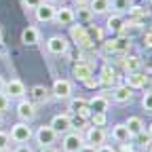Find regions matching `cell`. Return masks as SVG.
<instances>
[{"label": "cell", "instance_id": "6da1fadb", "mask_svg": "<svg viewBox=\"0 0 152 152\" xmlns=\"http://www.w3.org/2000/svg\"><path fill=\"white\" fill-rule=\"evenodd\" d=\"M70 38H72V42H76L80 49H93V40L87 36V28L85 26H70Z\"/></svg>", "mask_w": 152, "mask_h": 152}, {"label": "cell", "instance_id": "7a4b0ae2", "mask_svg": "<svg viewBox=\"0 0 152 152\" xmlns=\"http://www.w3.org/2000/svg\"><path fill=\"white\" fill-rule=\"evenodd\" d=\"M85 144V137H83V133L80 131H68L64 140H61V148L64 152H78Z\"/></svg>", "mask_w": 152, "mask_h": 152}, {"label": "cell", "instance_id": "3957f363", "mask_svg": "<svg viewBox=\"0 0 152 152\" xmlns=\"http://www.w3.org/2000/svg\"><path fill=\"white\" fill-rule=\"evenodd\" d=\"M32 127H28V123H17L11 127V133H9V137L15 142V144H26L32 140Z\"/></svg>", "mask_w": 152, "mask_h": 152}, {"label": "cell", "instance_id": "277c9868", "mask_svg": "<svg viewBox=\"0 0 152 152\" xmlns=\"http://www.w3.org/2000/svg\"><path fill=\"white\" fill-rule=\"evenodd\" d=\"M68 49H70V42H68L66 36L57 34V36H51L47 40V51L51 55H64V53H68Z\"/></svg>", "mask_w": 152, "mask_h": 152}, {"label": "cell", "instance_id": "5b68a950", "mask_svg": "<svg viewBox=\"0 0 152 152\" xmlns=\"http://www.w3.org/2000/svg\"><path fill=\"white\" fill-rule=\"evenodd\" d=\"M9 99H23V95H26V85L19 80V78H13L9 83H4V91H2Z\"/></svg>", "mask_w": 152, "mask_h": 152}, {"label": "cell", "instance_id": "8992f818", "mask_svg": "<svg viewBox=\"0 0 152 152\" xmlns=\"http://www.w3.org/2000/svg\"><path fill=\"white\" fill-rule=\"evenodd\" d=\"M51 95L57 99H70L72 95V83L66 80V78H57L53 83V89H51Z\"/></svg>", "mask_w": 152, "mask_h": 152}, {"label": "cell", "instance_id": "52a82bcc", "mask_svg": "<svg viewBox=\"0 0 152 152\" xmlns=\"http://www.w3.org/2000/svg\"><path fill=\"white\" fill-rule=\"evenodd\" d=\"M17 116L21 123H30L36 118V104L28 102V99H21L17 104Z\"/></svg>", "mask_w": 152, "mask_h": 152}, {"label": "cell", "instance_id": "ba28073f", "mask_svg": "<svg viewBox=\"0 0 152 152\" xmlns=\"http://www.w3.org/2000/svg\"><path fill=\"white\" fill-rule=\"evenodd\" d=\"M55 140H57V133H55V129H53L51 125L38 127V131H36V142L40 144V148H42V146H53Z\"/></svg>", "mask_w": 152, "mask_h": 152}, {"label": "cell", "instance_id": "9c48e42d", "mask_svg": "<svg viewBox=\"0 0 152 152\" xmlns=\"http://www.w3.org/2000/svg\"><path fill=\"white\" fill-rule=\"evenodd\" d=\"M85 144H91V146H102L104 142H106V131H104V127H89L87 129V133H85Z\"/></svg>", "mask_w": 152, "mask_h": 152}, {"label": "cell", "instance_id": "30bf717a", "mask_svg": "<svg viewBox=\"0 0 152 152\" xmlns=\"http://www.w3.org/2000/svg\"><path fill=\"white\" fill-rule=\"evenodd\" d=\"M51 127L55 129L57 135H66L68 131H72V121H70V114H55L53 121H51Z\"/></svg>", "mask_w": 152, "mask_h": 152}, {"label": "cell", "instance_id": "8fae6325", "mask_svg": "<svg viewBox=\"0 0 152 152\" xmlns=\"http://www.w3.org/2000/svg\"><path fill=\"white\" fill-rule=\"evenodd\" d=\"M30 102L32 104H47L53 95H51V89L49 87H45V85H34L32 89H30Z\"/></svg>", "mask_w": 152, "mask_h": 152}, {"label": "cell", "instance_id": "7c38bea8", "mask_svg": "<svg viewBox=\"0 0 152 152\" xmlns=\"http://www.w3.org/2000/svg\"><path fill=\"white\" fill-rule=\"evenodd\" d=\"M53 21L57 26H74V9L70 7H61V9H55V19Z\"/></svg>", "mask_w": 152, "mask_h": 152}, {"label": "cell", "instance_id": "4fadbf2b", "mask_svg": "<svg viewBox=\"0 0 152 152\" xmlns=\"http://www.w3.org/2000/svg\"><path fill=\"white\" fill-rule=\"evenodd\" d=\"M91 74H93V66L87 64V61H78V64H74V68H72V76L76 80H80V83H85Z\"/></svg>", "mask_w": 152, "mask_h": 152}, {"label": "cell", "instance_id": "5bb4252c", "mask_svg": "<svg viewBox=\"0 0 152 152\" xmlns=\"http://www.w3.org/2000/svg\"><path fill=\"white\" fill-rule=\"evenodd\" d=\"M36 19H38L40 23H49V21H53V19H55V7L49 4V2H42L40 7L36 9Z\"/></svg>", "mask_w": 152, "mask_h": 152}, {"label": "cell", "instance_id": "9a60e30c", "mask_svg": "<svg viewBox=\"0 0 152 152\" xmlns=\"http://www.w3.org/2000/svg\"><path fill=\"white\" fill-rule=\"evenodd\" d=\"M131 97H133V89H129L127 85H118L112 93V99L116 104H127V102H131Z\"/></svg>", "mask_w": 152, "mask_h": 152}, {"label": "cell", "instance_id": "2e32d148", "mask_svg": "<svg viewBox=\"0 0 152 152\" xmlns=\"http://www.w3.org/2000/svg\"><path fill=\"white\" fill-rule=\"evenodd\" d=\"M87 106H89L91 112H106L108 106H110V99L106 97V95H95V97H91L87 102Z\"/></svg>", "mask_w": 152, "mask_h": 152}, {"label": "cell", "instance_id": "e0dca14e", "mask_svg": "<svg viewBox=\"0 0 152 152\" xmlns=\"http://www.w3.org/2000/svg\"><path fill=\"white\" fill-rule=\"evenodd\" d=\"M112 137H114V142H118V144L131 142V133H129V129L125 127V123H118V125L112 127Z\"/></svg>", "mask_w": 152, "mask_h": 152}, {"label": "cell", "instance_id": "ac0fdd59", "mask_svg": "<svg viewBox=\"0 0 152 152\" xmlns=\"http://www.w3.org/2000/svg\"><path fill=\"white\" fill-rule=\"evenodd\" d=\"M21 42H23V45H30V47L40 42V32H38V28L28 26V28L21 32Z\"/></svg>", "mask_w": 152, "mask_h": 152}, {"label": "cell", "instance_id": "d6986e66", "mask_svg": "<svg viewBox=\"0 0 152 152\" xmlns=\"http://www.w3.org/2000/svg\"><path fill=\"white\" fill-rule=\"evenodd\" d=\"M125 85H127L129 89H142V87L146 85V76L140 74V72H127Z\"/></svg>", "mask_w": 152, "mask_h": 152}, {"label": "cell", "instance_id": "ffe728a7", "mask_svg": "<svg viewBox=\"0 0 152 152\" xmlns=\"http://www.w3.org/2000/svg\"><path fill=\"white\" fill-rule=\"evenodd\" d=\"M99 83H102V87H114L116 85V72H114L110 66H106L102 70V74H99Z\"/></svg>", "mask_w": 152, "mask_h": 152}, {"label": "cell", "instance_id": "44dd1931", "mask_svg": "<svg viewBox=\"0 0 152 152\" xmlns=\"http://www.w3.org/2000/svg\"><path fill=\"white\" fill-rule=\"evenodd\" d=\"M125 127L129 129L131 137H135L137 133H142V131H144V121H142L140 116H129V118H127V123H125Z\"/></svg>", "mask_w": 152, "mask_h": 152}, {"label": "cell", "instance_id": "7402d4cb", "mask_svg": "<svg viewBox=\"0 0 152 152\" xmlns=\"http://www.w3.org/2000/svg\"><path fill=\"white\" fill-rule=\"evenodd\" d=\"M123 68H125V72H140V68H142V57H137V55H127L125 59H123Z\"/></svg>", "mask_w": 152, "mask_h": 152}, {"label": "cell", "instance_id": "603a6c76", "mask_svg": "<svg viewBox=\"0 0 152 152\" xmlns=\"http://www.w3.org/2000/svg\"><path fill=\"white\" fill-rule=\"evenodd\" d=\"M140 30H142V23H137V21H125V23H123V28L118 30V36L131 38V36H135Z\"/></svg>", "mask_w": 152, "mask_h": 152}, {"label": "cell", "instance_id": "cb8c5ba5", "mask_svg": "<svg viewBox=\"0 0 152 152\" xmlns=\"http://www.w3.org/2000/svg\"><path fill=\"white\" fill-rule=\"evenodd\" d=\"M74 19H78V23H89L91 19H93V11L89 9V4H85V7H76Z\"/></svg>", "mask_w": 152, "mask_h": 152}, {"label": "cell", "instance_id": "d4e9b609", "mask_svg": "<svg viewBox=\"0 0 152 152\" xmlns=\"http://www.w3.org/2000/svg\"><path fill=\"white\" fill-rule=\"evenodd\" d=\"M89 9L93 15H104L110 11V0H89Z\"/></svg>", "mask_w": 152, "mask_h": 152}, {"label": "cell", "instance_id": "484cf974", "mask_svg": "<svg viewBox=\"0 0 152 152\" xmlns=\"http://www.w3.org/2000/svg\"><path fill=\"white\" fill-rule=\"evenodd\" d=\"M129 51H131V38H125V36L114 38V53L129 55Z\"/></svg>", "mask_w": 152, "mask_h": 152}, {"label": "cell", "instance_id": "4316f807", "mask_svg": "<svg viewBox=\"0 0 152 152\" xmlns=\"http://www.w3.org/2000/svg\"><path fill=\"white\" fill-rule=\"evenodd\" d=\"M123 23H125V17H123L121 13L110 15V17H108V21H106V26H108L110 32H118V30L123 28Z\"/></svg>", "mask_w": 152, "mask_h": 152}, {"label": "cell", "instance_id": "83f0119b", "mask_svg": "<svg viewBox=\"0 0 152 152\" xmlns=\"http://www.w3.org/2000/svg\"><path fill=\"white\" fill-rule=\"evenodd\" d=\"M129 15L133 17L131 21H137V23H142L144 19L150 15V11H148V9H144V7H137V4H133V7L129 9Z\"/></svg>", "mask_w": 152, "mask_h": 152}, {"label": "cell", "instance_id": "f1b7e54d", "mask_svg": "<svg viewBox=\"0 0 152 152\" xmlns=\"http://www.w3.org/2000/svg\"><path fill=\"white\" fill-rule=\"evenodd\" d=\"M131 7L133 0H110V9H114L116 13H129Z\"/></svg>", "mask_w": 152, "mask_h": 152}, {"label": "cell", "instance_id": "f546056e", "mask_svg": "<svg viewBox=\"0 0 152 152\" xmlns=\"http://www.w3.org/2000/svg\"><path fill=\"white\" fill-rule=\"evenodd\" d=\"M87 108V99L85 97H74V99H70V104H68V110L72 112V114H78V112H83Z\"/></svg>", "mask_w": 152, "mask_h": 152}, {"label": "cell", "instance_id": "4dcf8cb0", "mask_svg": "<svg viewBox=\"0 0 152 152\" xmlns=\"http://www.w3.org/2000/svg\"><path fill=\"white\" fill-rule=\"evenodd\" d=\"M87 36L91 38L93 42H102V40H104V30L97 28V26H89V28H87Z\"/></svg>", "mask_w": 152, "mask_h": 152}, {"label": "cell", "instance_id": "1f68e13d", "mask_svg": "<svg viewBox=\"0 0 152 152\" xmlns=\"http://www.w3.org/2000/svg\"><path fill=\"white\" fill-rule=\"evenodd\" d=\"M91 123H93V127H106V123H108L106 112H93L91 114Z\"/></svg>", "mask_w": 152, "mask_h": 152}, {"label": "cell", "instance_id": "d6a6232c", "mask_svg": "<svg viewBox=\"0 0 152 152\" xmlns=\"http://www.w3.org/2000/svg\"><path fill=\"white\" fill-rule=\"evenodd\" d=\"M70 121H72V129H76V131L85 129V125H87V118L80 116V114H74V116H70Z\"/></svg>", "mask_w": 152, "mask_h": 152}, {"label": "cell", "instance_id": "836d02e7", "mask_svg": "<svg viewBox=\"0 0 152 152\" xmlns=\"http://www.w3.org/2000/svg\"><path fill=\"white\" fill-rule=\"evenodd\" d=\"M85 87H87V89H97V87H102V83H99V76L91 74L89 78L85 80Z\"/></svg>", "mask_w": 152, "mask_h": 152}, {"label": "cell", "instance_id": "e575fe53", "mask_svg": "<svg viewBox=\"0 0 152 152\" xmlns=\"http://www.w3.org/2000/svg\"><path fill=\"white\" fill-rule=\"evenodd\" d=\"M142 106L146 112H152V91L144 93V97H142Z\"/></svg>", "mask_w": 152, "mask_h": 152}, {"label": "cell", "instance_id": "d590c367", "mask_svg": "<svg viewBox=\"0 0 152 152\" xmlns=\"http://www.w3.org/2000/svg\"><path fill=\"white\" fill-rule=\"evenodd\" d=\"M21 2H23V7H26L28 11H36L38 7L45 2V0H21Z\"/></svg>", "mask_w": 152, "mask_h": 152}, {"label": "cell", "instance_id": "8d00e7d4", "mask_svg": "<svg viewBox=\"0 0 152 152\" xmlns=\"http://www.w3.org/2000/svg\"><path fill=\"white\" fill-rule=\"evenodd\" d=\"M9 142H11V137H9V133H4V131H0V152H2V150H9Z\"/></svg>", "mask_w": 152, "mask_h": 152}, {"label": "cell", "instance_id": "74e56055", "mask_svg": "<svg viewBox=\"0 0 152 152\" xmlns=\"http://www.w3.org/2000/svg\"><path fill=\"white\" fill-rule=\"evenodd\" d=\"M137 142H140V146H150V142H152V137L148 135V133L146 131H142V133H137Z\"/></svg>", "mask_w": 152, "mask_h": 152}, {"label": "cell", "instance_id": "f35d334b", "mask_svg": "<svg viewBox=\"0 0 152 152\" xmlns=\"http://www.w3.org/2000/svg\"><path fill=\"white\" fill-rule=\"evenodd\" d=\"M9 102H11V99L7 97V95L0 93V114H4V112L9 110Z\"/></svg>", "mask_w": 152, "mask_h": 152}, {"label": "cell", "instance_id": "ab89813d", "mask_svg": "<svg viewBox=\"0 0 152 152\" xmlns=\"http://www.w3.org/2000/svg\"><path fill=\"white\" fill-rule=\"evenodd\" d=\"M144 47L146 49H152V30L144 34Z\"/></svg>", "mask_w": 152, "mask_h": 152}, {"label": "cell", "instance_id": "60d3db41", "mask_svg": "<svg viewBox=\"0 0 152 152\" xmlns=\"http://www.w3.org/2000/svg\"><path fill=\"white\" fill-rule=\"evenodd\" d=\"M104 42V51L106 53H114V38L112 40H102Z\"/></svg>", "mask_w": 152, "mask_h": 152}, {"label": "cell", "instance_id": "b9f144b4", "mask_svg": "<svg viewBox=\"0 0 152 152\" xmlns=\"http://www.w3.org/2000/svg\"><path fill=\"white\" fill-rule=\"evenodd\" d=\"M95 152H116L112 146H106V144H102V146H97L95 148Z\"/></svg>", "mask_w": 152, "mask_h": 152}, {"label": "cell", "instance_id": "7bdbcfd3", "mask_svg": "<svg viewBox=\"0 0 152 152\" xmlns=\"http://www.w3.org/2000/svg\"><path fill=\"white\" fill-rule=\"evenodd\" d=\"M13 152H32V148H30V146H26V144H19Z\"/></svg>", "mask_w": 152, "mask_h": 152}, {"label": "cell", "instance_id": "ee69618b", "mask_svg": "<svg viewBox=\"0 0 152 152\" xmlns=\"http://www.w3.org/2000/svg\"><path fill=\"white\" fill-rule=\"evenodd\" d=\"M121 152H133V144H121Z\"/></svg>", "mask_w": 152, "mask_h": 152}, {"label": "cell", "instance_id": "f6af8a7d", "mask_svg": "<svg viewBox=\"0 0 152 152\" xmlns=\"http://www.w3.org/2000/svg\"><path fill=\"white\" fill-rule=\"evenodd\" d=\"M78 152H95V146H91V144H83V148H80Z\"/></svg>", "mask_w": 152, "mask_h": 152}, {"label": "cell", "instance_id": "bcb514c9", "mask_svg": "<svg viewBox=\"0 0 152 152\" xmlns=\"http://www.w3.org/2000/svg\"><path fill=\"white\" fill-rule=\"evenodd\" d=\"M40 152H59V150H57L55 146H42V148H40Z\"/></svg>", "mask_w": 152, "mask_h": 152}, {"label": "cell", "instance_id": "7dc6e473", "mask_svg": "<svg viewBox=\"0 0 152 152\" xmlns=\"http://www.w3.org/2000/svg\"><path fill=\"white\" fill-rule=\"evenodd\" d=\"M76 2V7H85V4H89V0H74Z\"/></svg>", "mask_w": 152, "mask_h": 152}, {"label": "cell", "instance_id": "c3c4849f", "mask_svg": "<svg viewBox=\"0 0 152 152\" xmlns=\"http://www.w3.org/2000/svg\"><path fill=\"white\" fill-rule=\"evenodd\" d=\"M4 83H7V80L2 78V76H0V93H2V91H4Z\"/></svg>", "mask_w": 152, "mask_h": 152}, {"label": "cell", "instance_id": "681fc988", "mask_svg": "<svg viewBox=\"0 0 152 152\" xmlns=\"http://www.w3.org/2000/svg\"><path fill=\"white\" fill-rule=\"evenodd\" d=\"M148 135H150V137H152V125H150V127H148Z\"/></svg>", "mask_w": 152, "mask_h": 152}, {"label": "cell", "instance_id": "f907efd6", "mask_svg": "<svg viewBox=\"0 0 152 152\" xmlns=\"http://www.w3.org/2000/svg\"><path fill=\"white\" fill-rule=\"evenodd\" d=\"M0 38H2V28H0Z\"/></svg>", "mask_w": 152, "mask_h": 152}, {"label": "cell", "instance_id": "816d5d0a", "mask_svg": "<svg viewBox=\"0 0 152 152\" xmlns=\"http://www.w3.org/2000/svg\"><path fill=\"white\" fill-rule=\"evenodd\" d=\"M2 152H11V150H2Z\"/></svg>", "mask_w": 152, "mask_h": 152}, {"label": "cell", "instance_id": "f5cc1de1", "mask_svg": "<svg viewBox=\"0 0 152 152\" xmlns=\"http://www.w3.org/2000/svg\"><path fill=\"white\" fill-rule=\"evenodd\" d=\"M150 152H152V144H150Z\"/></svg>", "mask_w": 152, "mask_h": 152}, {"label": "cell", "instance_id": "db71d44e", "mask_svg": "<svg viewBox=\"0 0 152 152\" xmlns=\"http://www.w3.org/2000/svg\"><path fill=\"white\" fill-rule=\"evenodd\" d=\"M55 2H61V0H55Z\"/></svg>", "mask_w": 152, "mask_h": 152}]
</instances>
